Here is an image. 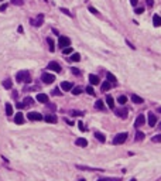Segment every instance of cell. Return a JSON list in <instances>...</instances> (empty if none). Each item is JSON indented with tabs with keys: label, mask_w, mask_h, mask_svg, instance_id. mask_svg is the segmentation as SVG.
Segmentation results:
<instances>
[{
	"label": "cell",
	"mask_w": 161,
	"mask_h": 181,
	"mask_svg": "<svg viewBox=\"0 0 161 181\" xmlns=\"http://www.w3.org/2000/svg\"><path fill=\"white\" fill-rule=\"evenodd\" d=\"M16 79H17V82H26V84L31 82V77H30V72L28 71H20V72H17Z\"/></svg>",
	"instance_id": "1"
},
{
	"label": "cell",
	"mask_w": 161,
	"mask_h": 181,
	"mask_svg": "<svg viewBox=\"0 0 161 181\" xmlns=\"http://www.w3.org/2000/svg\"><path fill=\"white\" fill-rule=\"evenodd\" d=\"M127 134L126 132H124V133H119V134H116L115 136V139H113V144H123L124 141L127 140Z\"/></svg>",
	"instance_id": "2"
},
{
	"label": "cell",
	"mask_w": 161,
	"mask_h": 181,
	"mask_svg": "<svg viewBox=\"0 0 161 181\" xmlns=\"http://www.w3.org/2000/svg\"><path fill=\"white\" fill-rule=\"evenodd\" d=\"M58 45L61 48H65V47H69L71 45V40L68 37H65V35H61V37L58 38Z\"/></svg>",
	"instance_id": "3"
},
{
	"label": "cell",
	"mask_w": 161,
	"mask_h": 181,
	"mask_svg": "<svg viewBox=\"0 0 161 181\" xmlns=\"http://www.w3.org/2000/svg\"><path fill=\"white\" fill-rule=\"evenodd\" d=\"M41 79H43L44 84H52L54 79H55V77H54L52 74H47V72H44V74L41 75Z\"/></svg>",
	"instance_id": "4"
},
{
	"label": "cell",
	"mask_w": 161,
	"mask_h": 181,
	"mask_svg": "<svg viewBox=\"0 0 161 181\" xmlns=\"http://www.w3.org/2000/svg\"><path fill=\"white\" fill-rule=\"evenodd\" d=\"M44 23V14H38L37 19H31V24L35 27H40Z\"/></svg>",
	"instance_id": "5"
},
{
	"label": "cell",
	"mask_w": 161,
	"mask_h": 181,
	"mask_svg": "<svg viewBox=\"0 0 161 181\" xmlns=\"http://www.w3.org/2000/svg\"><path fill=\"white\" fill-rule=\"evenodd\" d=\"M47 68L51 69V71H55V72H61V65H59L58 62H55V61H51L48 65H47Z\"/></svg>",
	"instance_id": "6"
},
{
	"label": "cell",
	"mask_w": 161,
	"mask_h": 181,
	"mask_svg": "<svg viewBox=\"0 0 161 181\" xmlns=\"http://www.w3.org/2000/svg\"><path fill=\"white\" fill-rule=\"evenodd\" d=\"M27 117H28L30 120H43V115L38 113V112H30L27 115Z\"/></svg>",
	"instance_id": "7"
},
{
	"label": "cell",
	"mask_w": 161,
	"mask_h": 181,
	"mask_svg": "<svg viewBox=\"0 0 161 181\" xmlns=\"http://www.w3.org/2000/svg\"><path fill=\"white\" fill-rule=\"evenodd\" d=\"M147 117H148V126H151V127H153V126H156V123H157V117H156V115L150 112V113L147 115Z\"/></svg>",
	"instance_id": "8"
},
{
	"label": "cell",
	"mask_w": 161,
	"mask_h": 181,
	"mask_svg": "<svg viewBox=\"0 0 161 181\" xmlns=\"http://www.w3.org/2000/svg\"><path fill=\"white\" fill-rule=\"evenodd\" d=\"M144 122H146L144 115H139V116H137V119H136V122H134V126H136V127H140V126L144 125Z\"/></svg>",
	"instance_id": "9"
},
{
	"label": "cell",
	"mask_w": 161,
	"mask_h": 181,
	"mask_svg": "<svg viewBox=\"0 0 161 181\" xmlns=\"http://www.w3.org/2000/svg\"><path fill=\"white\" fill-rule=\"evenodd\" d=\"M14 122H16V125H23V123H24V116H23L21 112L16 113V116H14Z\"/></svg>",
	"instance_id": "10"
},
{
	"label": "cell",
	"mask_w": 161,
	"mask_h": 181,
	"mask_svg": "<svg viewBox=\"0 0 161 181\" xmlns=\"http://www.w3.org/2000/svg\"><path fill=\"white\" fill-rule=\"evenodd\" d=\"M37 101L41 102V103H48V95H45V93H38Z\"/></svg>",
	"instance_id": "11"
},
{
	"label": "cell",
	"mask_w": 161,
	"mask_h": 181,
	"mask_svg": "<svg viewBox=\"0 0 161 181\" xmlns=\"http://www.w3.org/2000/svg\"><path fill=\"white\" fill-rule=\"evenodd\" d=\"M44 120H45V122H48V123H57V116L55 115H52V113H50V115H47L45 117H44Z\"/></svg>",
	"instance_id": "12"
},
{
	"label": "cell",
	"mask_w": 161,
	"mask_h": 181,
	"mask_svg": "<svg viewBox=\"0 0 161 181\" xmlns=\"http://www.w3.org/2000/svg\"><path fill=\"white\" fill-rule=\"evenodd\" d=\"M76 146H79V147H86L88 146V140L86 139H83V137H79V139H76Z\"/></svg>",
	"instance_id": "13"
},
{
	"label": "cell",
	"mask_w": 161,
	"mask_h": 181,
	"mask_svg": "<svg viewBox=\"0 0 161 181\" xmlns=\"http://www.w3.org/2000/svg\"><path fill=\"white\" fill-rule=\"evenodd\" d=\"M89 82H91L92 85H98V84H100V81H99V77H96V75L91 74V75H89Z\"/></svg>",
	"instance_id": "14"
},
{
	"label": "cell",
	"mask_w": 161,
	"mask_h": 181,
	"mask_svg": "<svg viewBox=\"0 0 161 181\" xmlns=\"http://www.w3.org/2000/svg\"><path fill=\"white\" fill-rule=\"evenodd\" d=\"M106 103H107V106H109L110 109H113V108H115V99H113L110 95H107L106 96Z\"/></svg>",
	"instance_id": "15"
},
{
	"label": "cell",
	"mask_w": 161,
	"mask_h": 181,
	"mask_svg": "<svg viewBox=\"0 0 161 181\" xmlns=\"http://www.w3.org/2000/svg\"><path fill=\"white\" fill-rule=\"evenodd\" d=\"M132 101L134 102V103H137V105H140V103H143V102H144V101H143V98H141V96L134 95V93L132 95Z\"/></svg>",
	"instance_id": "16"
},
{
	"label": "cell",
	"mask_w": 161,
	"mask_h": 181,
	"mask_svg": "<svg viewBox=\"0 0 161 181\" xmlns=\"http://www.w3.org/2000/svg\"><path fill=\"white\" fill-rule=\"evenodd\" d=\"M61 88L64 89V90H71L74 86H72V84H71V82H67V81H65V82L61 84Z\"/></svg>",
	"instance_id": "17"
},
{
	"label": "cell",
	"mask_w": 161,
	"mask_h": 181,
	"mask_svg": "<svg viewBox=\"0 0 161 181\" xmlns=\"http://www.w3.org/2000/svg\"><path fill=\"white\" fill-rule=\"evenodd\" d=\"M116 115H117L119 117H123L124 119V117H127V110L126 109H117L116 110Z\"/></svg>",
	"instance_id": "18"
},
{
	"label": "cell",
	"mask_w": 161,
	"mask_h": 181,
	"mask_svg": "<svg viewBox=\"0 0 161 181\" xmlns=\"http://www.w3.org/2000/svg\"><path fill=\"white\" fill-rule=\"evenodd\" d=\"M153 24H154L156 27H160V26H161V17L157 16V14H154V17H153Z\"/></svg>",
	"instance_id": "19"
},
{
	"label": "cell",
	"mask_w": 161,
	"mask_h": 181,
	"mask_svg": "<svg viewBox=\"0 0 161 181\" xmlns=\"http://www.w3.org/2000/svg\"><path fill=\"white\" fill-rule=\"evenodd\" d=\"M106 77H107V81H109L110 84H116V82H117L116 77H115L113 74H110V72H107V75H106Z\"/></svg>",
	"instance_id": "20"
},
{
	"label": "cell",
	"mask_w": 161,
	"mask_h": 181,
	"mask_svg": "<svg viewBox=\"0 0 161 181\" xmlns=\"http://www.w3.org/2000/svg\"><path fill=\"white\" fill-rule=\"evenodd\" d=\"M95 108H96L98 110H103L105 109V103H103L102 101H96L95 102Z\"/></svg>",
	"instance_id": "21"
},
{
	"label": "cell",
	"mask_w": 161,
	"mask_h": 181,
	"mask_svg": "<svg viewBox=\"0 0 161 181\" xmlns=\"http://www.w3.org/2000/svg\"><path fill=\"white\" fill-rule=\"evenodd\" d=\"M3 86H4L6 89H11V86H13L11 79H4V81H3Z\"/></svg>",
	"instance_id": "22"
},
{
	"label": "cell",
	"mask_w": 161,
	"mask_h": 181,
	"mask_svg": "<svg viewBox=\"0 0 161 181\" xmlns=\"http://www.w3.org/2000/svg\"><path fill=\"white\" fill-rule=\"evenodd\" d=\"M6 115L7 116H11L13 115V106L10 103H6Z\"/></svg>",
	"instance_id": "23"
},
{
	"label": "cell",
	"mask_w": 161,
	"mask_h": 181,
	"mask_svg": "<svg viewBox=\"0 0 161 181\" xmlns=\"http://www.w3.org/2000/svg\"><path fill=\"white\" fill-rule=\"evenodd\" d=\"M95 137H96V139H98V140H99V141H102V143H105V140H106L105 134L99 133V132H96V133H95Z\"/></svg>",
	"instance_id": "24"
},
{
	"label": "cell",
	"mask_w": 161,
	"mask_h": 181,
	"mask_svg": "<svg viewBox=\"0 0 161 181\" xmlns=\"http://www.w3.org/2000/svg\"><path fill=\"white\" fill-rule=\"evenodd\" d=\"M71 61H74V62H78V61H81V55L78 52H74L72 55H71Z\"/></svg>",
	"instance_id": "25"
},
{
	"label": "cell",
	"mask_w": 161,
	"mask_h": 181,
	"mask_svg": "<svg viewBox=\"0 0 161 181\" xmlns=\"http://www.w3.org/2000/svg\"><path fill=\"white\" fill-rule=\"evenodd\" d=\"M117 102H119V103H120V105H124V103H126V102H127V98H126V96H124V95H120V96H119V98H117Z\"/></svg>",
	"instance_id": "26"
},
{
	"label": "cell",
	"mask_w": 161,
	"mask_h": 181,
	"mask_svg": "<svg viewBox=\"0 0 161 181\" xmlns=\"http://www.w3.org/2000/svg\"><path fill=\"white\" fill-rule=\"evenodd\" d=\"M110 86H112V85H110L109 81H105V82L102 84V90H109V89H110Z\"/></svg>",
	"instance_id": "27"
},
{
	"label": "cell",
	"mask_w": 161,
	"mask_h": 181,
	"mask_svg": "<svg viewBox=\"0 0 161 181\" xmlns=\"http://www.w3.org/2000/svg\"><path fill=\"white\" fill-rule=\"evenodd\" d=\"M143 139H144V133H143V132H137L136 133V140L140 141V140H143Z\"/></svg>",
	"instance_id": "28"
},
{
	"label": "cell",
	"mask_w": 161,
	"mask_h": 181,
	"mask_svg": "<svg viewBox=\"0 0 161 181\" xmlns=\"http://www.w3.org/2000/svg\"><path fill=\"white\" fill-rule=\"evenodd\" d=\"M47 43H48V45H50V51H54V50H55V47H54V41H52V38H47Z\"/></svg>",
	"instance_id": "29"
},
{
	"label": "cell",
	"mask_w": 161,
	"mask_h": 181,
	"mask_svg": "<svg viewBox=\"0 0 161 181\" xmlns=\"http://www.w3.org/2000/svg\"><path fill=\"white\" fill-rule=\"evenodd\" d=\"M81 92H82L81 86H75V88H72V93H74V95H79Z\"/></svg>",
	"instance_id": "30"
},
{
	"label": "cell",
	"mask_w": 161,
	"mask_h": 181,
	"mask_svg": "<svg viewBox=\"0 0 161 181\" xmlns=\"http://www.w3.org/2000/svg\"><path fill=\"white\" fill-rule=\"evenodd\" d=\"M31 103H33V99H31V98H26V99H24V108H26V106H30Z\"/></svg>",
	"instance_id": "31"
},
{
	"label": "cell",
	"mask_w": 161,
	"mask_h": 181,
	"mask_svg": "<svg viewBox=\"0 0 161 181\" xmlns=\"http://www.w3.org/2000/svg\"><path fill=\"white\" fill-rule=\"evenodd\" d=\"M52 95H54V96H61V95H62V92H61V90H59L58 88H55V89L52 90Z\"/></svg>",
	"instance_id": "32"
},
{
	"label": "cell",
	"mask_w": 161,
	"mask_h": 181,
	"mask_svg": "<svg viewBox=\"0 0 161 181\" xmlns=\"http://www.w3.org/2000/svg\"><path fill=\"white\" fill-rule=\"evenodd\" d=\"M153 141L154 143H161V134H157L153 137Z\"/></svg>",
	"instance_id": "33"
},
{
	"label": "cell",
	"mask_w": 161,
	"mask_h": 181,
	"mask_svg": "<svg viewBox=\"0 0 161 181\" xmlns=\"http://www.w3.org/2000/svg\"><path fill=\"white\" fill-rule=\"evenodd\" d=\"M62 52H64V54H71V52H72V48H71V47H65V48H62Z\"/></svg>",
	"instance_id": "34"
},
{
	"label": "cell",
	"mask_w": 161,
	"mask_h": 181,
	"mask_svg": "<svg viewBox=\"0 0 161 181\" xmlns=\"http://www.w3.org/2000/svg\"><path fill=\"white\" fill-rule=\"evenodd\" d=\"M86 92H88V95H92V96L95 95V90H93L92 86H88V88H86Z\"/></svg>",
	"instance_id": "35"
},
{
	"label": "cell",
	"mask_w": 161,
	"mask_h": 181,
	"mask_svg": "<svg viewBox=\"0 0 161 181\" xmlns=\"http://www.w3.org/2000/svg\"><path fill=\"white\" fill-rule=\"evenodd\" d=\"M89 11H91L92 14H96V16H98V14H99V11H98V10H96V9H95V7H92V6H89Z\"/></svg>",
	"instance_id": "36"
},
{
	"label": "cell",
	"mask_w": 161,
	"mask_h": 181,
	"mask_svg": "<svg viewBox=\"0 0 161 181\" xmlns=\"http://www.w3.org/2000/svg\"><path fill=\"white\" fill-rule=\"evenodd\" d=\"M61 11L64 14H67V16H69V17H72V14H71V11L69 10H67V9H61Z\"/></svg>",
	"instance_id": "37"
},
{
	"label": "cell",
	"mask_w": 161,
	"mask_h": 181,
	"mask_svg": "<svg viewBox=\"0 0 161 181\" xmlns=\"http://www.w3.org/2000/svg\"><path fill=\"white\" fill-rule=\"evenodd\" d=\"M13 4H16V6H23V0H13Z\"/></svg>",
	"instance_id": "38"
},
{
	"label": "cell",
	"mask_w": 161,
	"mask_h": 181,
	"mask_svg": "<svg viewBox=\"0 0 161 181\" xmlns=\"http://www.w3.org/2000/svg\"><path fill=\"white\" fill-rule=\"evenodd\" d=\"M134 11H136L137 14H141L143 11H144V9H143V7H136V10H134Z\"/></svg>",
	"instance_id": "39"
},
{
	"label": "cell",
	"mask_w": 161,
	"mask_h": 181,
	"mask_svg": "<svg viewBox=\"0 0 161 181\" xmlns=\"http://www.w3.org/2000/svg\"><path fill=\"white\" fill-rule=\"evenodd\" d=\"M72 74L79 75V74H81V71H79V69H76V68H72Z\"/></svg>",
	"instance_id": "40"
},
{
	"label": "cell",
	"mask_w": 161,
	"mask_h": 181,
	"mask_svg": "<svg viewBox=\"0 0 161 181\" xmlns=\"http://www.w3.org/2000/svg\"><path fill=\"white\" fill-rule=\"evenodd\" d=\"M78 126H79V129H81L82 132L85 130V126H83V123H82V122H79V123H78Z\"/></svg>",
	"instance_id": "41"
},
{
	"label": "cell",
	"mask_w": 161,
	"mask_h": 181,
	"mask_svg": "<svg viewBox=\"0 0 161 181\" xmlns=\"http://www.w3.org/2000/svg\"><path fill=\"white\" fill-rule=\"evenodd\" d=\"M153 4H154L153 0H147V6H148V7H153Z\"/></svg>",
	"instance_id": "42"
},
{
	"label": "cell",
	"mask_w": 161,
	"mask_h": 181,
	"mask_svg": "<svg viewBox=\"0 0 161 181\" xmlns=\"http://www.w3.org/2000/svg\"><path fill=\"white\" fill-rule=\"evenodd\" d=\"M6 9H7V4H2V6H0V11H4Z\"/></svg>",
	"instance_id": "43"
},
{
	"label": "cell",
	"mask_w": 161,
	"mask_h": 181,
	"mask_svg": "<svg viewBox=\"0 0 161 181\" xmlns=\"http://www.w3.org/2000/svg\"><path fill=\"white\" fill-rule=\"evenodd\" d=\"M130 3H132L133 6H137V3H139V0H130Z\"/></svg>",
	"instance_id": "44"
},
{
	"label": "cell",
	"mask_w": 161,
	"mask_h": 181,
	"mask_svg": "<svg viewBox=\"0 0 161 181\" xmlns=\"http://www.w3.org/2000/svg\"><path fill=\"white\" fill-rule=\"evenodd\" d=\"M78 115H82V113H81V112H76V110H74V112H72V116H78Z\"/></svg>",
	"instance_id": "45"
},
{
	"label": "cell",
	"mask_w": 161,
	"mask_h": 181,
	"mask_svg": "<svg viewBox=\"0 0 161 181\" xmlns=\"http://www.w3.org/2000/svg\"><path fill=\"white\" fill-rule=\"evenodd\" d=\"M17 108H20V109H23V108H24V103H17Z\"/></svg>",
	"instance_id": "46"
},
{
	"label": "cell",
	"mask_w": 161,
	"mask_h": 181,
	"mask_svg": "<svg viewBox=\"0 0 161 181\" xmlns=\"http://www.w3.org/2000/svg\"><path fill=\"white\" fill-rule=\"evenodd\" d=\"M158 113H161V106L158 108Z\"/></svg>",
	"instance_id": "47"
},
{
	"label": "cell",
	"mask_w": 161,
	"mask_h": 181,
	"mask_svg": "<svg viewBox=\"0 0 161 181\" xmlns=\"http://www.w3.org/2000/svg\"><path fill=\"white\" fill-rule=\"evenodd\" d=\"M130 181H137V180H136V178H132V180H130Z\"/></svg>",
	"instance_id": "48"
},
{
	"label": "cell",
	"mask_w": 161,
	"mask_h": 181,
	"mask_svg": "<svg viewBox=\"0 0 161 181\" xmlns=\"http://www.w3.org/2000/svg\"><path fill=\"white\" fill-rule=\"evenodd\" d=\"M79 181H85V180H83V178H81V180H79Z\"/></svg>",
	"instance_id": "49"
},
{
	"label": "cell",
	"mask_w": 161,
	"mask_h": 181,
	"mask_svg": "<svg viewBox=\"0 0 161 181\" xmlns=\"http://www.w3.org/2000/svg\"><path fill=\"white\" fill-rule=\"evenodd\" d=\"M160 127H161V125H160Z\"/></svg>",
	"instance_id": "50"
}]
</instances>
